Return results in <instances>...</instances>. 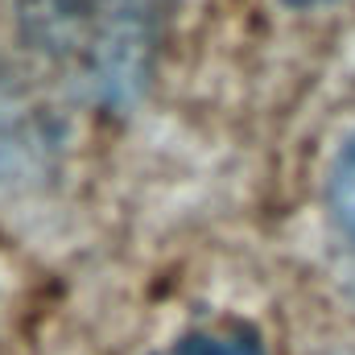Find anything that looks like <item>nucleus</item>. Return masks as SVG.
I'll return each instance as SVG.
<instances>
[{"label": "nucleus", "instance_id": "nucleus-2", "mask_svg": "<svg viewBox=\"0 0 355 355\" xmlns=\"http://www.w3.org/2000/svg\"><path fill=\"white\" fill-rule=\"evenodd\" d=\"M327 207L335 219V232L343 236V244L355 252V132L343 141L331 178H327Z\"/></svg>", "mask_w": 355, "mask_h": 355}, {"label": "nucleus", "instance_id": "nucleus-3", "mask_svg": "<svg viewBox=\"0 0 355 355\" xmlns=\"http://www.w3.org/2000/svg\"><path fill=\"white\" fill-rule=\"evenodd\" d=\"M162 355H265V347L244 327H207V331L182 335Z\"/></svg>", "mask_w": 355, "mask_h": 355}, {"label": "nucleus", "instance_id": "nucleus-4", "mask_svg": "<svg viewBox=\"0 0 355 355\" xmlns=\"http://www.w3.org/2000/svg\"><path fill=\"white\" fill-rule=\"evenodd\" d=\"M289 4H297V8H318V4H335V0H289Z\"/></svg>", "mask_w": 355, "mask_h": 355}, {"label": "nucleus", "instance_id": "nucleus-1", "mask_svg": "<svg viewBox=\"0 0 355 355\" xmlns=\"http://www.w3.org/2000/svg\"><path fill=\"white\" fill-rule=\"evenodd\" d=\"M166 8V0H17V29L71 95L120 107L153 75Z\"/></svg>", "mask_w": 355, "mask_h": 355}]
</instances>
